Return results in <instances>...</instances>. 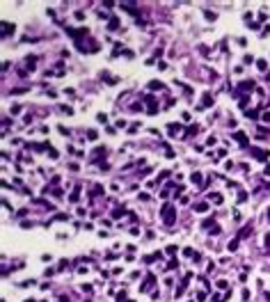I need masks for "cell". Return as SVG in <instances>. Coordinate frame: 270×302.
I'll return each instance as SVG.
<instances>
[{"label": "cell", "mask_w": 270, "mask_h": 302, "mask_svg": "<svg viewBox=\"0 0 270 302\" xmlns=\"http://www.w3.org/2000/svg\"><path fill=\"white\" fill-rule=\"evenodd\" d=\"M165 222H167V224L172 222V208H170V206H165Z\"/></svg>", "instance_id": "6da1fadb"}]
</instances>
